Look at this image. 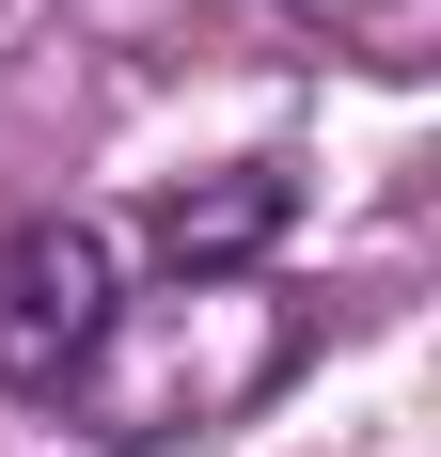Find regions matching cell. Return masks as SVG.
Returning <instances> with one entry per match:
<instances>
[{"label":"cell","instance_id":"1","mask_svg":"<svg viewBox=\"0 0 441 457\" xmlns=\"http://www.w3.org/2000/svg\"><path fill=\"white\" fill-rule=\"evenodd\" d=\"M315 331L284 284H174V300H111V331H95V363L47 395V411H79L95 442H205V426L268 411L284 395V363H300Z\"/></svg>","mask_w":441,"mask_h":457},{"label":"cell","instance_id":"2","mask_svg":"<svg viewBox=\"0 0 441 457\" xmlns=\"http://www.w3.org/2000/svg\"><path fill=\"white\" fill-rule=\"evenodd\" d=\"M111 237L79 221V205H47V221L0 237V395H63V378L95 363V331H111Z\"/></svg>","mask_w":441,"mask_h":457},{"label":"cell","instance_id":"3","mask_svg":"<svg viewBox=\"0 0 441 457\" xmlns=\"http://www.w3.org/2000/svg\"><path fill=\"white\" fill-rule=\"evenodd\" d=\"M284 221H300V174H284V158H220V174H174L158 205H142V237H158L174 284H237Z\"/></svg>","mask_w":441,"mask_h":457},{"label":"cell","instance_id":"4","mask_svg":"<svg viewBox=\"0 0 441 457\" xmlns=\"http://www.w3.org/2000/svg\"><path fill=\"white\" fill-rule=\"evenodd\" d=\"M268 16H300V32H347V47H379V63H410V32H426V0H268Z\"/></svg>","mask_w":441,"mask_h":457}]
</instances>
